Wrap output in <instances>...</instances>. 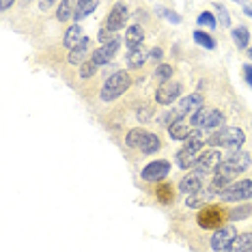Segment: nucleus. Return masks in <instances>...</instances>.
<instances>
[{
    "label": "nucleus",
    "mask_w": 252,
    "mask_h": 252,
    "mask_svg": "<svg viewBox=\"0 0 252 252\" xmlns=\"http://www.w3.org/2000/svg\"><path fill=\"white\" fill-rule=\"evenodd\" d=\"M250 162H252V158H250L248 151H233V153H228V158H224V162L220 164V168H218L216 175H220V177H224V179L233 181L239 173L248 170Z\"/></svg>",
    "instance_id": "obj_1"
},
{
    "label": "nucleus",
    "mask_w": 252,
    "mask_h": 252,
    "mask_svg": "<svg viewBox=\"0 0 252 252\" xmlns=\"http://www.w3.org/2000/svg\"><path fill=\"white\" fill-rule=\"evenodd\" d=\"M131 87V76L127 71H114L110 78L104 82V87H101V101H114V99H119L125 91H127Z\"/></svg>",
    "instance_id": "obj_2"
},
{
    "label": "nucleus",
    "mask_w": 252,
    "mask_h": 252,
    "mask_svg": "<svg viewBox=\"0 0 252 252\" xmlns=\"http://www.w3.org/2000/svg\"><path fill=\"white\" fill-rule=\"evenodd\" d=\"M226 220H228V211L224 207H220V205H205L196 216L198 226L205 228V231H209V228H216L218 231V228L226 226L224 224Z\"/></svg>",
    "instance_id": "obj_3"
},
{
    "label": "nucleus",
    "mask_w": 252,
    "mask_h": 252,
    "mask_svg": "<svg viewBox=\"0 0 252 252\" xmlns=\"http://www.w3.org/2000/svg\"><path fill=\"white\" fill-rule=\"evenodd\" d=\"M244 140H246V136L239 127H224V129L216 131V134H211L207 145L224 147V149H231V151H239V147L244 145Z\"/></svg>",
    "instance_id": "obj_4"
},
{
    "label": "nucleus",
    "mask_w": 252,
    "mask_h": 252,
    "mask_svg": "<svg viewBox=\"0 0 252 252\" xmlns=\"http://www.w3.org/2000/svg\"><path fill=\"white\" fill-rule=\"evenodd\" d=\"M222 162H224V159H222V151H218V149H205L194 168H196V175H200V177L216 175Z\"/></svg>",
    "instance_id": "obj_5"
},
{
    "label": "nucleus",
    "mask_w": 252,
    "mask_h": 252,
    "mask_svg": "<svg viewBox=\"0 0 252 252\" xmlns=\"http://www.w3.org/2000/svg\"><path fill=\"white\" fill-rule=\"evenodd\" d=\"M205 151V142H186V147L179 149L177 153V164L181 170H190L192 166H196L198 158Z\"/></svg>",
    "instance_id": "obj_6"
},
{
    "label": "nucleus",
    "mask_w": 252,
    "mask_h": 252,
    "mask_svg": "<svg viewBox=\"0 0 252 252\" xmlns=\"http://www.w3.org/2000/svg\"><path fill=\"white\" fill-rule=\"evenodd\" d=\"M220 198L224 203H239V200H248L252 198V179H242V181H233L224 192L220 194Z\"/></svg>",
    "instance_id": "obj_7"
},
{
    "label": "nucleus",
    "mask_w": 252,
    "mask_h": 252,
    "mask_svg": "<svg viewBox=\"0 0 252 252\" xmlns=\"http://www.w3.org/2000/svg\"><path fill=\"white\" fill-rule=\"evenodd\" d=\"M168 175H170V162L168 159H153V162L147 164L140 173L142 179L149 181V183H158V181L164 183V179Z\"/></svg>",
    "instance_id": "obj_8"
},
{
    "label": "nucleus",
    "mask_w": 252,
    "mask_h": 252,
    "mask_svg": "<svg viewBox=\"0 0 252 252\" xmlns=\"http://www.w3.org/2000/svg\"><path fill=\"white\" fill-rule=\"evenodd\" d=\"M235 237H237V231H235V226L233 224H226V226L218 228V231L214 233V237L209 239V246H211V250H216V252H224L228 246L235 242Z\"/></svg>",
    "instance_id": "obj_9"
},
{
    "label": "nucleus",
    "mask_w": 252,
    "mask_h": 252,
    "mask_svg": "<svg viewBox=\"0 0 252 252\" xmlns=\"http://www.w3.org/2000/svg\"><path fill=\"white\" fill-rule=\"evenodd\" d=\"M127 20H129V9H127V4L125 2H117L112 7V11L108 13V20H106V28L108 31H112V32H119L121 28L127 24Z\"/></svg>",
    "instance_id": "obj_10"
},
{
    "label": "nucleus",
    "mask_w": 252,
    "mask_h": 252,
    "mask_svg": "<svg viewBox=\"0 0 252 252\" xmlns=\"http://www.w3.org/2000/svg\"><path fill=\"white\" fill-rule=\"evenodd\" d=\"M119 48H121V39L117 37L112 43H106V45H101L99 50H95V52L91 54V61H93L97 67H104L114 59V56H117Z\"/></svg>",
    "instance_id": "obj_11"
},
{
    "label": "nucleus",
    "mask_w": 252,
    "mask_h": 252,
    "mask_svg": "<svg viewBox=\"0 0 252 252\" xmlns=\"http://www.w3.org/2000/svg\"><path fill=\"white\" fill-rule=\"evenodd\" d=\"M179 95H181V82H166L159 84V89L156 91V101L162 106H168L179 99Z\"/></svg>",
    "instance_id": "obj_12"
},
{
    "label": "nucleus",
    "mask_w": 252,
    "mask_h": 252,
    "mask_svg": "<svg viewBox=\"0 0 252 252\" xmlns=\"http://www.w3.org/2000/svg\"><path fill=\"white\" fill-rule=\"evenodd\" d=\"M203 95L200 93H190V95H186L183 99L179 101V106H177V117H186V114H194V112H198L200 108H203Z\"/></svg>",
    "instance_id": "obj_13"
},
{
    "label": "nucleus",
    "mask_w": 252,
    "mask_h": 252,
    "mask_svg": "<svg viewBox=\"0 0 252 252\" xmlns=\"http://www.w3.org/2000/svg\"><path fill=\"white\" fill-rule=\"evenodd\" d=\"M203 190V177L196 175V173H190L186 175L183 179L179 181V192H183L186 196H192V194H196Z\"/></svg>",
    "instance_id": "obj_14"
},
{
    "label": "nucleus",
    "mask_w": 252,
    "mask_h": 252,
    "mask_svg": "<svg viewBox=\"0 0 252 252\" xmlns=\"http://www.w3.org/2000/svg\"><path fill=\"white\" fill-rule=\"evenodd\" d=\"M84 37L87 35H82V28H80L78 24H73V26L67 28L65 37H63V43H65L67 50H73V48H78V45L84 41Z\"/></svg>",
    "instance_id": "obj_15"
},
{
    "label": "nucleus",
    "mask_w": 252,
    "mask_h": 252,
    "mask_svg": "<svg viewBox=\"0 0 252 252\" xmlns=\"http://www.w3.org/2000/svg\"><path fill=\"white\" fill-rule=\"evenodd\" d=\"M142 41H145V31H142V26L134 24L127 28V32H125V43H127L129 50L138 48V45H142Z\"/></svg>",
    "instance_id": "obj_16"
},
{
    "label": "nucleus",
    "mask_w": 252,
    "mask_h": 252,
    "mask_svg": "<svg viewBox=\"0 0 252 252\" xmlns=\"http://www.w3.org/2000/svg\"><path fill=\"white\" fill-rule=\"evenodd\" d=\"M250 250H252V233H239L224 252H250Z\"/></svg>",
    "instance_id": "obj_17"
},
{
    "label": "nucleus",
    "mask_w": 252,
    "mask_h": 252,
    "mask_svg": "<svg viewBox=\"0 0 252 252\" xmlns=\"http://www.w3.org/2000/svg\"><path fill=\"white\" fill-rule=\"evenodd\" d=\"M231 39H233V43L237 45L239 50H246V48H250V31L246 28L244 24H239V26H235L233 31H231Z\"/></svg>",
    "instance_id": "obj_18"
},
{
    "label": "nucleus",
    "mask_w": 252,
    "mask_h": 252,
    "mask_svg": "<svg viewBox=\"0 0 252 252\" xmlns=\"http://www.w3.org/2000/svg\"><path fill=\"white\" fill-rule=\"evenodd\" d=\"M156 198L162 205H173L175 203V186L173 183H159L156 188Z\"/></svg>",
    "instance_id": "obj_19"
},
{
    "label": "nucleus",
    "mask_w": 252,
    "mask_h": 252,
    "mask_svg": "<svg viewBox=\"0 0 252 252\" xmlns=\"http://www.w3.org/2000/svg\"><path fill=\"white\" fill-rule=\"evenodd\" d=\"M97 7H99V2H95V0H80V2H76V13H73V20H76V22L84 20L87 15L93 13Z\"/></svg>",
    "instance_id": "obj_20"
},
{
    "label": "nucleus",
    "mask_w": 252,
    "mask_h": 252,
    "mask_svg": "<svg viewBox=\"0 0 252 252\" xmlns=\"http://www.w3.org/2000/svg\"><path fill=\"white\" fill-rule=\"evenodd\" d=\"M147 59H149L147 48H145V45H138V48L129 50V54H127V65H129V67H142Z\"/></svg>",
    "instance_id": "obj_21"
},
{
    "label": "nucleus",
    "mask_w": 252,
    "mask_h": 252,
    "mask_svg": "<svg viewBox=\"0 0 252 252\" xmlns=\"http://www.w3.org/2000/svg\"><path fill=\"white\" fill-rule=\"evenodd\" d=\"M87 50H89V37H84V41L69 52V63H71V65H80V67H82L84 63H87V61H84V59H87Z\"/></svg>",
    "instance_id": "obj_22"
},
{
    "label": "nucleus",
    "mask_w": 252,
    "mask_h": 252,
    "mask_svg": "<svg viewBox=\"0 0 252 252\" xmlns=\"http://www.w3.org/2000/svg\"><path fill=\"white\" fill-rule=\"evenodd\" d=\"M190 131H192V129L188 127V123H186V121H181V119L168 127V134H170V138H173V140H188Z\"/></svg>",
    "instance_id": "obj_23"
},
{
    "label": "nucleus",
    "mask_w": 252,
    "mask_h": 252,
    "mask_svg": "<svg viewBox=\"0 0 252 252\" xmlns=\"http://www.w3.org/2000/svg\"><path fill=\"white\" fill-rule=\"evenodd\" d=\"M211 196H214V194H211V190L207 188V190H200V192H196V194H192V196H188V198H186V205H188L190 209H196V207H200V205L207 203Z\"/></svg>",
    "instance_id": "obj_24"
},
{
    "label": "nucleus",
    "mask_w": 252,
    "mask_h": 252,
    "mask_svg": "<svg viewBox=\"0 0 252 252\" xmlns=\"http://www.w3.org/2000/svg\"><path fill=\"white\" fill-rule=\"evenodd\" d=\"M159 147H162V142H159L158 136L156 134H149V131H147L145 140H142V145H140V151L145 153V156H151V153L159 151Z\"/></svg>",
    "instance_id": "obj_25"
},
{
    "label": "nucleus",
    "mask_w": 252,
    "mask_h": 252,
    "mask_svg": "<svg viewBox=\"0 0 252 252\" xmlns=\"http://www.w3.org/2000/svg\"><path fill=\"white\" fill-rule=\"evenodd\" d=\"M145 136H147V131H145V129H140V127L129 129V131H127V136H125V145H127L129 149H140L142 140H145Z\"/></svg>",
    "instance_id": "obj_26"
},
{
    "label": "nucleus",
    "mask_w": 252,
    "mask_h": 252,
    "mask_svg": "<svg viewBox=\"0 0 252 252\" xmlns=\"http://www.w3.org/2000/svg\"><path fill=\"white\" fill-rule=\"evenodd\" d=\"M76 2H69V0H63L59 2V9H56V18L59 22H67L69 18H73V13H76Z\"/></svg>",
    "instance_id": "obj_27"
},
{
    "label": "nucleus",
    "mask_w": 252,
    "mask_h": 252,
    "mask_svg": "<svg viewBox=\"0 0 252 252\" xmlns=\"http://www.w3.org/2000/svg\"><path fill=\"white\" fill-rule=\"evenodd\" d=\"M194 41H196V45H200V48H205V50H214L216 48V39L211 37V35H207V32H203L198 28V31H194Z\"/></svg>",
    "instance_id": "obj_28"
},
{
    "label": "nucleus",
    "mask_w": 252,
    "mask_h": 252,
    "mask_svg": "<svg viewBox=\"0 0 252 252\" xmlns=\"http://www.w3.org/2000/svg\"><path fill=\"white\" fill-rule=\"evenodd\" d=\"M173 73H175L173 67H170V65H164V63H162V65H159L158 69L153 71V78H156L159 84H166V82H170V78H173Z\"/></svg>",
    "instance_id": "obj_29"
},
{
    "label": "nucleus",
    "mask_w": 252,
    "mask_h": 252,
    "mask_svg": "<svg viewBox=\"0 0 252 252\" xmlns=\"http://www.w3.org/2000/svg\"><path fill=\"white\" fill-rule=\"evenodd\" d=\"M222 123H224V114H222L220 110H216V108H211V112H209V117H207V121H205L203 127L205 129H216V127H220Z\"/></svg>",
    "instance_id": "obj_30"
},
{
    "label": "nucleus",
    "mask_w": 252,
    "mask_h": 252,
    "mask_svg": "<svg viewBox=\"0 0 252 252\" xmlns=\"http://www.w3.org/2000/svg\"><path fill=\"white\" fill-rule=\"evenodd\" d=\"M250 214H252L250 205H239V207H235L233 211H228V220H231V222H239V220H246Z\"/></svg>",
    "instance_id": "obj_31"
},
{
    "label": "nucleus",
    "mask_w": 252,
    "mask_h": 252,
    "mask_svg": "<svg viewBox=\"0 0 252 252\" xmlns=\"http://www.w3.org/2000/svg\"><path fill=\"white\" fill-rule=\"evenodd\" d=\"M209 112H211V108H200V110L198 112H194L192 114V119H190V123L194 125V127H196V129H200V127H203V125H205V121H207V117H209Z\"/></svg>",
    "instance_id": "obj_32"
},
{
    "label": "nucleus",
    "mask_w": 252,
    "mask_h": 252,
    "mask_svg": "<svg viewBox=\"0 0 252 252\" xmlns=\"http://www.w3.org/2000/svg\"><path fill=\"white\" fill-rule=\"evenodd\" d=\"M214 9L218 11V20H220V24L224 26V28H228V26H231V15H228V11H226V7H224V4L216 2V4H214Z\"/></svg>",
    "instance_id": "obj_33"
},
{
    "label": "nucleus",
    "mask_w": 252,
    "mask_h": 252,
    "mask_svg": "<svg viewBox=\"0 0 252 252\" xmlns=\"http://www.w3.org/2000/svg\"><path fill=\"white\" fill-rule=\"evenodd\" d=\"M97 69H99V67H97L95 63L89 59V61L84 63L82 67H80V78H91V76H95V73H97Z\"/></svg>",
    "instance_id": "obj_34"
},
{
    "label": "nucleus",
    "mask_w": 252,
    "mask_h": 252,
    "mask_svg": "<svg viewBox=\"0 0 252 252\" xmlns=\"http://www.w3.org/2000/svg\"><path fill=\"white\" fill-rule=\"evenodd\" d=\"M198 24L200 26H207L209 31H214V28H216V18L209 13V11H203V13L198 15Z\"/></svg>",
    "instance_id": "obj_35"
},
{
    "label": "nucleus",
    "mask_w": 252,
    "mask_h": 252,
    "mask_svg": "<svg viewBox=\"0 0 252 252\" xmlns=\"http://www.w3.org/2000/svg\"><path fill=\"white\" fill-rule=\"evenodd\" d=\"M114 39H117V37H114V32H112V31H108L106 26H101V28H99V43H101V45L112 43Z\"/></svg>",
    "instance_id": "obj_36"
},
{
    "label": "nucleus",
    "mask_w": 252,
    "mask_h": 252,
    "mask_svg": "<svg viewBox=\"0 0 252 252\" xmlns=\"http://www.w3.org/2000/svg\"><path fill=\"white\" fill-rule=\"evenodd\" d=\"M159 13H162V15H164V18L168 20V22H173V24H179V22H181V15H177L175 11H166V9H159Z\"/></svg>",
    "instance_id": "obj_37"
},
{
    "label": "nucleus",
    "mask_w": 252,
    "mask_h": 252,
    "mask_svg": "<svg viewBox=\"0 0 252 252\" xmlns=\"http://www.w3.org/2000/svg\"><path fill=\"white\" fill-rule=\"evenodd\" d=\"M242 73H244V80L248 87H252V63H246V65L242 67Z\"/></svg>",
    "instance_id": "obj_38"
},
{
    "label": "nucleus",
    "mask_w": 252,
    "mask_h": 252,
    "mask_svg": "<svg viewBox=\"0 0 252 252\" xmlns=\"http://www.w3.org/2000/svg\"><path fill=\"white\" fill-rule=\"evenodd\" d=\"M138 117H140V121H151V119H153L151 108H140V110H138Z\"/></svg>",
    "instance_id": "obj_39"
},
{
    "label": "nucleus",
    "mask_w": 252,
    "mask_h": 252,
    "mask_svg": "<svg viewBox=\"0 0 252 252\" xmlns=\"http://www.w3.org/2000/svg\"><path fill=\"white\" fill-rule=\"evenodd\" d=\"M162 56H164L162 48H153L151 52H149V59H151V61H162Z\"/></svg>",
    "instance_id": "obj_40"
},
{
    "label": "nucleus",
    "mask_w": 252,
    "mask_h": 252,
    "mask_svg": "<svg viewBox=\"0 0 252 252\" xmlns=\"http://www.w3.org/2000/svg\"><path fill=\"white\" fill-rule=\"evenodd\" d=\"M242 11H244L246 15H248V18H252V4H244V7H242Z\"/></svg>",
    "instance_id": "obj_41"
},
{
    "label": "nucleus",
    "mask_w": 252,
    "mask_h": 252,
    "mask_svg": "<svg viewBox=\"0 0 252 252\" xmlns=\"http://www.w3.org/2000/svg\"><path fill=\"white\" fill-rule=\"evenodd\" d=\"M39 7H41L43 11H48V9H52V7H54V2H52V0H50V2H39Z\"/></svg>",
    "instance_id": "obj_42"
},
{
    "label": "nucleus",
    "mask_w": 252,
    "mask_h": 252,
    "mask_svg": "<svg viewBox=\"0 0 252 252\" xmlns=\"http://www.w3.org/2000/svg\"><path fill=\"white\" fill-rule=\"evenodd\" d=\"M248 59L252 61V45H250V48H248Z\"/></svg>",
    "instance_id": "obj_43"
}]
</instances>
